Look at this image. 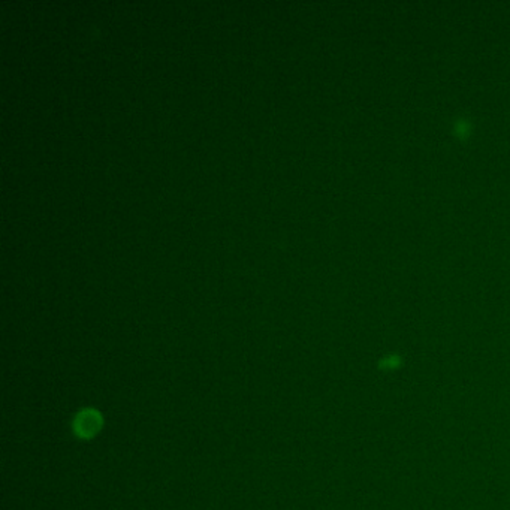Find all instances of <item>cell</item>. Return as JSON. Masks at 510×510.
I'll use <instances>...</instances> for the list:
<instances>
[{
	"label": "cell",
	"instance_id": "obj_1",
	"mask_svg": "<svg viewBox=\"0 0 510 510\" xmlns=\"http://www.w3.org/2000/svg\"><path fill=\"white\" fill-rule=\"evenodd\" d=\"M102 425L98 412L86 410L78 415L75 421V429L81 437H93Z\"/></svg>",
	"mask_w": 510,
	"mask_h": 510
}]
</instances>
